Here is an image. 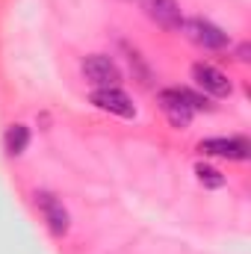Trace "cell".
<instances>
[{
    "instance_id": "5b68a950",
    "label": "cell",
    "mask_w": 251,
    "mask_h": 254,
    "mask_svg": "<svg viewBox=\"0 0 251 254\" xmlns=\"http://www.w3.org/2000/svg\"><path fill=\"white\" fill-rule=\"evenodd\" d=\"M198 151L207 157H222V160H234V163H246L251 157V145L243 136H213V139H204L198 145Z\"/></svg>"
},
{
    "instance_id": "3957f363",
    "label": "cell",
    "mask_w": 251,
    "mask_h": 254,
    "mask_svg": "<svg viewBox=\"0 0 251 254\" xmlns=\"http://www.w3.org/2000/svg\"><path fill=\"white\" fill-rule=\"evenodd\" d=\"M33 201H36V207H39L45 225L51 228V234H54V237H65L68 228H71V216H68V210H65L63 201L48 190H39L33 195Z\"/></svg>"
},
{
    "instance_id": "9c48e42d",
    "label": "cell",
    "mask_w": 251,
    "mask_h": 254,
    "mask_svg": "<svg viewBox=\"0 0 251 254\" xmlns=\"http://www.w3.org/2000/svg\"><path fill=\"white\" fill-rule=\"evenodd\" d=\"M6 154L9 157H21L24 151H27V145H30V127L27 125H12L6 130Z\"/></svg>"
},
{
    "instance_id": "6da1fadb",
    "label": "cell",
    "mask_w": 251,
    "mask_h": 254,
    "mask_svg": "<svg viewBox=\"0 0 251 254\" xmlns=\"http://www.w3.org/2000/svg\"><path fill=\"white\" fill-rule=\"evenodd\" d=\"M157 101H160V110L166 113V119L172 122V127H178V130L189 127L192 116L198 110H213L207 104V98H201V95H195L189 89H163L157 95Z\"/></svg>"
},
{
    "instance_id": "52a82bcc",
    "label": "cell",
    "mask_w": 251,
    "mask_h": 254,
    "mask_svg": "<svg viewBox=\"0 0 251 254\" xmlns=\"http://www.w3.org/2000/svg\"><path fill=\"white\" fill-rule=\"evenodd\" d=\"M92 104L110 116H119V119H133L136 116V104L130 101V95L122 92L119 86H110V89H95L92 92Z\"/></svg>"
},
{
    "instance_id": "30bf717a",
    "label": "cell",
    "mask_w": 251,
    "mask_h": 254,
    "mask_svg": "<svg viewBox=\"0 0 251 254\" xmlns=\"http://www.w3.org/2000/svg\"><path fill=\"white\" fill-rule=\"evenodd\" d=\"M195 175H198V181L204 184V187H210V190H222L225 187V175L222 172H216L213 166H195Z\"/></svg>"
},
{
    "instance_id": "8fae6325",
    "label": "cell",
    "mask_w": 251,
    "mask_h": 254,
    "mask_svg": "<svg viewBox=\"0 0 251 254\" xmlns=\"http://www.w3.org/2000/svg\"><path fill=\"white\" fill-rule=\"evenodd\" d=\"M240 60H243V63L249 60V45H243V48H240Z\"/></svg>"
},
{
    "instance_id": "7a4b0ae2",
    "label": "cell",
    "mask_w": 251,
    "mask_h": 254,
    "mask_svg": "<svg viewBox=\"0 0 251 254\" xmlns=\"http://www.w3.org/2000/svg\"><path fill=\"white\" fill-rule=\"evenodd\" d=\"M181 30H184V36L192 45H198L204 51H222V48L231 45V36L222 27H216L213 21H207V18H187L181 24Z\"/></svg>"
},
{
    "instance_id": "8992f818",
    "label": "cell",
    "mask_w": 251,
    "mask_h": 254,
    "mask_svg": "<svg viewBox=\"0 0 251 254\" xmlns=\"http://www.w3.org/2000/svg\"><path fill=\"white\" fill-rule=\"evenodd\" d=\"M192 80H195L198 89H204V92L213 95V98H228V95L234 92V83L228 80V74L219 71L216 65H210V63H195L192 65Z\"/></svg>"
},
{
    "instance_id": "ba28073f",
    "label": "cell",
    "mask_w": 251,
    "mask_h": 254,
    "mask_svg": "<svg viewBox=\"0 0 251 254\" xmlns=\"http://www.w3.org/2000/svg\"><path fill=\"white\" fill-rule=\"evenodd\" d=\"M142 9H145V15L157 24V27H163V30H181V24H184V15H181V3L178 0H142Z\"/></svg>"
},
{
    "instance_id": "277c9868",
    "label": "cell",
    "mask_w": 251,
    "mask_h": 254,
    "mask_svg": "<svg viewBox=\"0 0 251 254\" xmlns=\"http://www.w3.org/2000/svg\"><path fill=\"white\" fill-rule=\"evenodd\" d=\"M83 77L95 86V89H110L122 83V68L116 65L113 57L107 54H92L83 60Z\"/></svg>"
}]
</instances>
